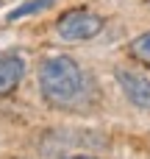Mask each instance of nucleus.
Listing matches in <instances>:
<instances>
[{
    "label": "nucleus",
    "instance_id": "3",
    "mask_svg": "<svg viewBox=\"0 0 150 159\" xmlns=\"http://www.w3.org/2000/svg\"><path fill=\"white\" fill-rule=\"evenodd\" d=\"M114 78H117V87L122 89V95L128 98V103H134L136 109H150V78L148 75H142L136 70H128V67H117Z\"/></svg>",
    "mask_w": 150,
    "mask_h": 159
},
{
    "label": "nucleus",
    "instance_id": "1",
    "mask_svg": "<svg viewBox=\"0 0 150 159\" xmlns=\"http://www.w3.org/2000/svg\"><path fill=\"white\" fill-rule=\"evenodd\" d=\"M39 92L50 106L72 109L86 98V73L72 56H47L39 64Z\"/></svg>",
    "mask_w": 150,
    "mask_h": 159
},
{
    "label": "nucleus",
    "instance_id": "4",
    "mask_svg": "<svg viewBox=\"0 0 150 159\" xmlns=\"http://www.w3.org/2000/svg\"><path fill=\"white\" fill-rule=\"evenodd\" d=\"M25 78V59L19 53H0V98L11 95Z\"/></svg>",
    "mask_w": 150,
    "mask_h": 159
},
{
    "label": "nucleus",
    "instance_id": "6",
    "mask_svg": "<svg viewBox=\"0 0 150 159\" xmlns=\"http://www.w3.org/2000/svg\"><path fill=\"white\" fill-rule=\"evenodd\" d=\"M50 6H53V0H31V3H25L19 11H11V14H8V22H11V20H19V17H25V14L45 11V8H50Z\"/></svg>",
    "mask_w": 150,
    "mask_h": 159
},
{
    "label": "nucleus",
    "instance_id": "7",
    "mask_svg": "<svg viewBox=\"0 0 150 159\" xmlns=\"http://www.w3.org/2000/svg\"><path fill=\"white\" fill-rule=\"evenodd\" d=\"M67 159H97V157H89V154H75V157H67Z\"/></svg>",
    "mask_w": 150,
    "mask_h": 159
},
{
    "label": "nucleus",
    "instance_id": "2",
    "mask_svg": "<svg viewBox=\"0 0 150 159\" xmlns=\"http://www.w3.org/2000/svg\"><path fill=\"white\" fill-rule=\"evenodd\" d=\"M106 20L89 6H72L56 20V36L64 42H89L103 31Z\"/></svg>",
    "mask_w": 150,
    "mask_h": 159
},
{
    "label": "nucleus",
    "instance_id": "5",
    "mask_svg": "<svg viewBox=\"0 0 150 159\" xmlns=\"http://www.w3.org/2000/svg\"><path fill=\"white\" fill-rule=\"evenodd\" d=\"M128 56H131L134 61H139V64L150 67V31L139 34V36H134V39L128 42Z\"/></svg>",
    "mask_w": 150,
    "mask_h": 159
}]
</instances>
